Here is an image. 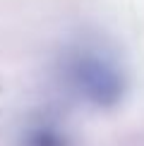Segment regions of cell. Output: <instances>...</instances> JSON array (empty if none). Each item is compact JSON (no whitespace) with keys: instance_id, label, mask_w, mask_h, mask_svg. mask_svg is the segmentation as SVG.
<instances>
[{"instance_id":"cell-1","label":"cell","mask_w":144,"mask_h":146,"mask_svg":"<svg viewBox=\"0 0 144 146\" xmlns=\"http://www.w3.org/2000/svg\"><path fill=\"white\" fill-rule=\"evenodd\" d=\"M67 84L94 106H115L125 94V77L115 60L91 46H77L63 60Z\"/></svg>"},{"instance_id":"cell-2","label":"cell","mask_w":144,"mask_h":146,"mask_svg":"<svg viewBox=\"0 0 144 146\" xmlns=\"http://www.w3.org/2000/svg\"><path fill=\"white\" fill-rule=\"evenodd\" d=\"M27 146H67V139L53 127H36L27 137Z\"/></svg>"}]
</instances>
